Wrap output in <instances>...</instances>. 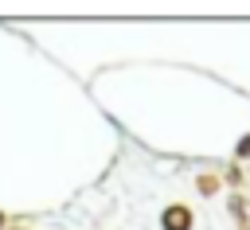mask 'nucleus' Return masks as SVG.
<instances>
[{
  "instance_id": "f257e3e1",
  "label": "nucleus",
  "mask_w": 250,
  "mask_h": 230,
  "mask_svg": "<svg viewBox=\"0 0 250 230\" xmlns=\"http://www.w3.org/2000/svg\"><path fill=\"white\" fill-rule=\"evenodd\" d=\"M184 211H168V230H184Z\"/></svg>"
}]
</instances>
